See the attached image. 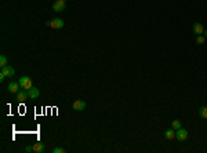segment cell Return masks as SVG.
Wrapping results in <instances>:
<instances>
[{
    "label": "cell",
    "instance_id": "cell-20",
    "mask_svg": "<svg viewBox=\"0 0 207 153\" xmlns=\"http://www.w3.org/2000/svg\"><path fill=\"white\" fill-rule=\"evenodd\" d=\"M64 1H66V0H64Z\"/></svg>",
    "mask_w": 207,
    "mask_h": 153
},
{
    "label": "cell",
    "instance_id": "cell-7",
    "mask_svg": "<svg viewBox=\"0 0 207 153\" xmlns=\"http://www.w3.org/2000/svg\"><path fill=\"white\" fill-rule=\"evenodd\" d=\"M192 29H193V33H195L196 36L203 35V31H204V28H203V25L200 24V22H195L193 26H192Z\"/></svg>",
    "mask_w": 207,
    "mask_h": 153
},
{
    "label": "cell",
    "instance_id": "cell-8",
    "mask_svg": "<svg viewBox=\"0 0 207 153\" xmlns=\"http://www.w3.org/2000/svg\"><path fill=\"white\" fill-rule=\"evenodd\" d=\"M28 98H29V94H28L26 90H22V91H18V92H17V99H18V102H25Z\"/></svg>",
    "mask_w": 207,
    "mask_h": 153
},
{
    "label": "cell",
    "instance_id": "cell-16",
    "mask_svg": "<svg viewBox=\"0 0 207 153\" xmlns=\"http://www.w3.org/2000/svg\"><path fill=\"white\" fill-rule=\"evenodd\" d=\"M196 42H197V44H203V43L206 42V37L203 36V35H199V36H196Z\"/></svg>",
    "mask_w": 207,
    "mask_h": 153
},
{
    "label": "cell",
    "instance_id": "cell-5",
    "mask_svg": "<svg viewBox=\"0 0 207 153\" xmlns=\"http://www.w3.org/2000/svg\"><path fill=\"white\" fill-rule=\"evenodd\" d=\"M66 8V4H65L64 0H55L53 4V10L55 13H62V11Z\"/></svg>",
    "mask_w": 207,
    "mask_h": 153
},
{
    "label": "cell",
    "instance_id": "cell-1",
    "mask_svg": "<svg viewBox=\"0 0 207 153\" xmlns=\"http://www.w3.org/2000/svg\"><path fill=\"white\" fill-rule=\"evenodd\" d=\"M14 73H15V70L11 68V66L7 65V66H4V68H1V72H0V80L3 81L6 77H13Z\"/></svg>",
    "mask_w": 207,
    "mask_h": 153
},
{
    "label": "cell",
    "instance_id": "cell-2",
    "mask_svg": "<svg viewBox=\"0 0 207 153\" xmlns=\"http://www.w3.org/2000/svg\"><path fill=\"white\" fill-rule=\"evenodd\" d=\"M20 86H21V88L24 90H29V88H32L33 87V83H32V79L29 77V76H22L21 79H20Z\"/></svg>",
    "mask_w": 207,
    "mask_h": 153
},
{
    "label": "cell",
    "instance_id": "cell-17",
    "mask_svg": "<svg viewBox=\"0 0 207 153\" xmlns=\"http://www.w3.org/2000/svg\"><path fill=\"white\" fill-rule=\"evenodd\" d=\"M53 153H65V149L64 148H55L53 150Z\"/></svg>",
    "mask_w": 207,
    "mask_h": 153
},
{
    "label": "cell",
    "instance_id": "cell-9",
    "mask_svg": "<svg viewBox=\"0 0 207 153\" xmlns=\"http://www.w3.org/2000/svg\"><path fill=\"white\" fill-rule=\"evenodd\" d=\"M7 90H8V92H18L20 91V83H17V81H11L10 84H8V87H7Z\"/></svg>",
    "mask_w": 207,
    "mask_h": 153
},
{
    "label": "cell",
    "instance_id": "cell-19",
    "mask_svg": "<svg viewBox=\"0 0 207 153\" xmlns=\"http://www.w3.org/2000/svg\"><path fill=\"white\" fill-rule=\"evenodd\" d=\"M203 36H204V37L207 39V31H203Z\"/></svg>",
    "mask_w": 207,
    "mask_h": 153
},
{
    "label": "cell",
    "instance_id": "cell-3",
    "mask_svg": "<svg viewBox=\"0 0 207 153\" xmlns=\"http://www.w3.org/2000/svg\"><path fill=\"white\" fill-rule=\"evenodd\" d=\"M188 137H189V134H188V131H186L185 128L181 127V128H178V130H175V138H177V141H180V142L186 141Z\"/></svg>",
    "mask_w": 207,
    "mask_h": 153
},
{
    "label": "cell",
    "instance_id": "cell-15",
    "mask_svg": "<svg viewBox=\"0 0 207 153\" xmlns=\"http://www.w3.org/2000/svg\"><path fill=\"white\" fill-rule=\"evenodd\" d=\"M171 127H173L174 130H178V128H181V127H182V124H181L180 120H174V122L171 123Z\"/></svg>",
    "mask_w": 207,
    "mask_h": 153
},
{
    "label": "cell",
    "instance_id": "cell-6",
    "mask_svg": "<svg viewBox=\"0 0 207 153\" xmlns=\"http://www.w3.org/2000/svg\"><path fill=\"white\" fill-rule=\"evenodd\" d=\"M73 109L75 111H77V112H82V111H84L86 109V102L84 101H82V99H76L73 102Z\"/></svg>",
    "mask_w": 207,
    "mask_h": 153
},
{
    "label": "cell",
    "instance_id": "cell-18",
    "mask_svg": "<svg viewBox=\"0 0 207 153\" xmlns=\"http://www.w3.org/2000/svg\"><path fill=\"white\" fill-rule=\"evenodd\" d=\"M25 152H33V146H31V145H28L26 148H25Z\"/></svg>",
    "mask_w": 207,
    "mask_h": 153
},
{
    "label": "cell",
    "instance_id": "cell-13",
    "mask_svg": "<svg viewBox=\"0 0 207 153\" xmlns=\"http://www.w3.org/2000/svg\"><path fill=\"white\" fill-rule=\"evenodd\" d=\"M199 116L202 119H207V106H202L199 109Z\"/></svg>",
    "mask_w": 207,
    "mask_h": 153
},
{
    "label": "cell",
    "instance_id": "cell-4",
    "mask_svg": "<svg viewBox=\"0 0 207 153\" xmlns=\"http://www.w3.org/2000/svg\"><path fill=\"white\" fill-rule=\"evenodd\" d=\"M48 26H51L53 29H61V28H64V19H61V18H54L53 21H48L46 22Z\"/></svg>",
    "mask_w": 207,
    "mask_h": 153
},
{
    "label": "cell",
    "instance_id": "cell-14",
    "mask_svg": "<svg viewBox=\"0 0 207 153\" xmlns=\"http://www.w3.org/2000/svg\"><path fill=\"white\" fill-rule=\"evenodd\" d=\"M7 65H8V62H7L6 55H0V66H1V68H4V66H7Z\"/></svg>",
    "mask_w": 207,
    "mask_h": 153
},
{
    "label": "cell",
    "instance_id": "cell-10",
    "mask_svg": "<svg viewBox=\"0 0 207 153\" xmlns=\"http://www.w3.org/2000/svg\"><path fill=\"white\" fill-rule=\"evenodd\" d=\"M28 94H29V98H31V99H36L37 97L40 95V91H39V88H36V87H32V88L28 90Z\"/></svg>",
    "mask_w": 207,
    "mask_h": 153
},
{
    "label": "cell",
    "instance_id": "cell-12",
    "mask_svg": "<svg viewBox=\"0 0 207 153\" xmlns=\"http://www.w3.org/2000/svg\"><path fill=\"white\" fill-rule=\"evenodd\" d=\"M33 152H36V153L44 152V143H42V142L35 143V145H33Z\"/></svg>",
    "mask_w": 207,
    "mask_h": 153
},
{
    "label": "cell",
    "instance_id": "cell-11",
    "mask_svg": "<svg viewBox=\"0 0 207 153\" xmlns=\"http://www.w3.org/2000/svg\"><path fill=\"white\" fill-rule=\"evenodd\" d=\"M174 137H175V130L173 128V127L164 131V138L166 139H174Z\"/></svg>",
    "mask_w": 207,
    "mask_h": 153
}]
</instances>
